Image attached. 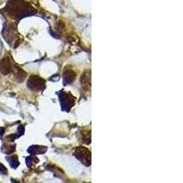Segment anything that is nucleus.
<instances>
[{
    "label": "nucleus",
    "mask_w": 183,
    "mask_h": 183,
    "mask_svg": "<svg viewBox=\"0 0 183 183\" xmlns=\"http://www.w3.org/2000/svg\"><path fill=\"white\" fill-rule=\"evenodd\" d=\"M45 81L39 76L32 75L28 81V87L33 92H41L45 89Z\"/></svg>",
    "instance_id": "3"
},
{
    "label": "nucleus",
    "mask_w": 183,
    "mask_h": 183,
    "mask_svg": "<svg viewBox=\"0 0 183 183\" xmlns=\"http://www.w3.org/2000/svg\"><path fill=\"white\" fill-rule=\"evenodd\" d=\"M81 84L82 86V88L84 90H89L90 87H91V75H90V72H85L82 76L81 77Z\"/></svg>",
    "instance_id": "7"
},
{
    "label": "nucleus",
    "mask_w": 183,
    "mask_h": 183,
    "mask_svg": "<svg viewBox=\"0 0 183 183\" xmlns=\"http://www.w3.org/2000/svg\"><path fill=\"white\" fill-rule=\"evenodd\" d=\"M13 67L14 66L11 64L8 58H4L0 62V72L5 75L9 74L13 71Z\"/></svg>",
    "instance_id": "5"
},
{
    "label": "nucleus",
    "mask_w": 183,
    "mask_h": 183,
    "mask_svg": "<svg viewBox=\"0 0 183 183\" xmlns=\"http://www.w3.org/2000/svg\"><path fill=\"white\" fill-rule=\"evenodd\" d=\"M73 155L76 157L77 159H79L85 166L91 165V152L87 148H85L83 147H79V148H75Z\"/></svg>",
    "instance_id": "4"
},
{
    "label": "nucleus",
    "mask_w": 183,
    "mask_h": 183,
    "mask_svg": "<svg viewBox=\"0 0 183 183\" xmlns=\"http://www.w3.org/2000/svg\"><path fill=\"white\" fill-rule=\"evenodd\" d=\"M15 69L16 70H14V72H15L16 78L18 79V82H23L24 79H25V77H26V75H27V73L22 69H20V68H18L17 66H15Z\"/></svg>",
    "instance_id": "8"
},
{
    "label": "nucleus",
    "mask_w": 183,
    "mask_h": 183,
    "mask_svg": "<svg viewBox=\"0 0 183 183\" xmlns=\"http://www.w3.org/2000/svg\"><path fill=\"white\" fill-rule=\"evenodd\" d=\"M46 148L44 147H39V146H32L28 148V153L30 154H42L46 151Z\"/></svg>",
    "instance_id": "9"
},
{
    "label": "nucleus",
    "mask_w": 183,
    "mask_h": 183,
    "mask_svg": "<svg viewBox=\"0 0 183 183\" xmlns=\"http://www.w3.org/2000/svg\"><path fill=\"white\" fill-rule=\"evenodd\" d=\"M2 12L8 17L17 20H20L25 17L36 13L35 9L24 0H9Z\"/></svg>",
    "instance_id": "1"
},
{
    "label": "nucleus",
    "mask_w": 183,
    "mask_h": 183,
    "mask_svg": "<svg viewBox=\"0 0 183 183\" xmlns=\"http://www.w3.org/2000/svg\"><path fill=\"white\" fill-rule=\"evenodd\" d=\"M7 160L8 161V163L10 164V166L14 168H18V164H19V161L18 159V157L17 156H12V157H8L7 158Z\"/></svg>",
    "instance_id": "10"
},
{
    "label": "nucleus",
    "mask_w": 183,
    "mask_h": 183,
    "mask_svg": "<svg viewBox=\"0 0 183 183\" xmlns=\"http://www.w3.org/2000/svg\"><path fill=\"white\" fill-rule=\"evenodd\" d=\"M58 95H59V99H60V103H61L62 110L69 112L75 104V97L72 94L65 91L59 92Z\"/></svg>",
    "instance_id": "2"
},
{
    "label": "nucleus",
    "mask_w": 183,
    "mask_h": 183,
    "mask_svg": "<svg viewBox=\"0 0 183 183\" xmlns=\"http://www.w3.org/2000/svg\"><path fill=\"white\" fill-rule=\"evenodd\" d=\"M75 77H76V73H75V72L73 70L65 68V71L63 72V78H64V82H64V85L72 83L75 80Z\"/></svg>",
    "instance_id": "6"
},
{
    "label": "nucleus",
    "mask_w": 183,
    "mask_h": 183,
    "mask_svg": "<svg viewBox=\"0 0 183 183\" xmlns=\"http://www.w3.org/2000/svg\"><path fill=\"white\" fill-rule=\"evenodd\" d=\"M0 173H2V174H7L8 173V169L6 168V167L3 165V164H1L0 163Z\"/></svg>",
    "instance_id": "11"
}]
</instances>
